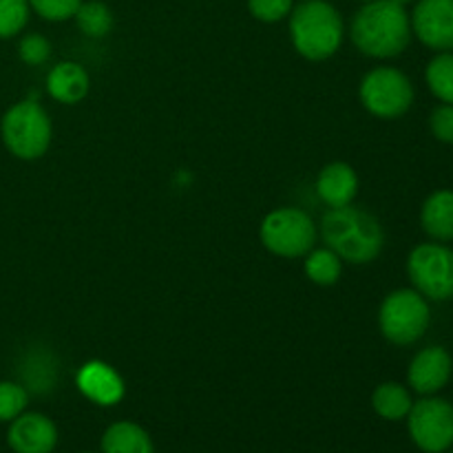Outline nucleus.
<instances>
[{
  "instance_id": "obj_1",
  "label": "nucleus",
  "mask_w": 453,
  "mask_h": 453,
  "mask_svg": "<svg viewBox=\"0 0 453 453\" xmlns=\"http://www.w3.org/2000/svg\"><path fill=\"white\" fill-rule=\"evenodd\" d=\"M349 38L363 56L376 60L401 56L411 42L410 13L394 0H370L354 13Z\"/></svg>"
},
{
  "instance_id": "obj_2",
  "label": "nucleus",
  "mask_w": 453,
  "mask_h": 453,
  "mask_svg": "<svg viewBox=\"0 0 453 453\" xmlns=\"http://www.w3.org/2000/svg\"><path fill=\"white\" fill-rule=\"evenodd\" d=\"M323 242L332 252L354 265H365L379 259L385 246V230L372 212L348 203L330 208L321 221Z\"/></svg>"
},
{
  "instance_id": "obj_3",
  "label": "nucleus",
  "mask_w": 453,
  "mask_h": 453,
  "mask_svg": "<svg viewBox=\"0 0 453 453\" xmlns=\"http://www.w3.org/2000/svg\"><path fill=\"white\" fill-rule=\"evenodd\" d=\"M345 25L339 9L326 0H303L290 12V40L305 60L321 62L343 44Z\"/></svg>"
},
{
  "instance_id": "obj_4",
  "label": "nucleus",
  "mask_w": 453,
  "mask_h": 453,
  "mask_svg": "<svg viewBox=\"0 0 453 453\" xmlns=\"http://www.w3.org/2000/svg\"><path fill=\"white\" fill-rule=\"evenodd\" d=\"M3 142L9 153L25 162L40 159L51 144L53 127L47 111L35 100H22L13 104L3 118Z\"/></svg>"
},
{
  "instance_id": "obj_5",
  "label": "nucleus",
  "mask_w": 453,
  "mask_h": 453,
  "mask_svg": "<svg viewBox=\"0 0 453 453\" xmlns=\"http://www.w3.org/2000/svg\"><path fill=\"white\" fill-rule=\"evenodd\" d=\"M432 323L429 301L414 288H401L385 296L379 310L380 334L394 345H411L425 336Z\"/></svg>"
},
{
  "instance_id": "obj_6",
  "label": "nucleus",
  "mask_w": 453,
  "mask_h": 453,
  "mask_svg": "<svg viewBox=\"0 0 453 453\" xmlns=\"http://www.w3.org/2000/svg\"><path fill=\"white\" fill-rule=\"evenodd\" d=\"M261 243L265 250L283 259L305 257L317 242V226L312 217L301 208H277L268 212L259 228Z\"/></svg>"
},
{
  "instance_id": "obj_7",
  "label": "nucleus",
  "mask_w": 453,
  "mask_h": 453,
  "mask_svg": "<svg viewBox=\"0 0 453 453\" xmlns=\"http://www.w3.org/2000/svg\"><path fill=\"white\" fill-rule=\"evenodd\" d=\"M414 84L403 71L394 66H376L363 75L358 97L374 118H403L414 104Z\"/></svg>"
},
{
  "instance_id": "obj_8",
  "label": "nucleus",
  "mask_w": 453,
  "mask_h": 453,
  "mask_svg": "<svg viewBox=\"0 0 453 453\" xmlns=\"http://www.w3.org/2000/svg\"><path fill=\"white\" fill-rule=\"evenodd\" d=\"M407 277L427 301L453 299V250L447 243H420L407 257Z\"/></svg>"
},
{
  "instance_id": "obj_9",
  "label": "nucleus",
  "mask_w": 453,
  "mask_h": 453,
  "mask_svg": "<svg viewBox=\"0 0 453 453\" xmlns=\"http://www.w3.org/2000/svg\"><path fill=\"white\" fill-rule=\"evenodd\" d=\"M414 445L425 453H445L453 445V405L445 398L423 396L407 414Z\"/></svg>"
},
{
  "instance_id": "obj_10",
  "label": "nucleus",
  "mask_w": 453,
  "mask_h": 453,
  "mask_svg": "<svg viewBox=\"0 0 453 453\" xmlns=\"http://www.w3.org/2000/svg\"><path fill=\"white\" fill-rule=\"evenodd\" d=\"M411 34L432 51H453V0H416Z\"/></svg>"
},
{
  "instance_id": "obj_11",
  "label": "nucleus",
  "mask_w": 453,
  "mask_h": 453,
  "mask_svg": "<svg viewBox=\"0 0 453 453\" xmlns=\"http://www.w3.org/2000/svg\"><path fill=\"white\" fill-rule=\"evenodd\" d=\"M453 374V358L442 345L420 349L410 363L407 383L420 396H434L447 388Z\"/></svg>"
},
{
  "instance_id": "obj_12",
  "label": "nucleus",
  "mask_w": 453,
  "mask_h": 453,
  "mask_svg": "<svg viewBox=\"0 0 453 453\" xmlns=\"http://www.w3.org/2000/svg\"><path fill=\"white\" fill-rule=\"evenodd\" d=\"M7 442L16 453H51L58 445V429L44 414L22 411L12 420Z\"/></svg>"
},
{
  "instance_id": "obj_13",
  "label": "nucleus",
  "mask_w": 453,
  "mask_h": 453,
  "mask_svg": "<svg viewBox=\"0 0 453 453\" xmlns=\"http://www.w3.org/2000/svg\"><path fill=\"white\" fill-rule=\"evenodd\" d=\"M78 389L97 405L111 407L124 398V380L102 361H91L78 372Z\"/></svg>"
},
{
  "instance_id": "obj_14",
  "label": "nucleus",
  "mask_w": 453,
  "mask_h": 453,
  "mask_svg": "<svg viewBox=\"0 0 453 453\" xmlns=\"http://www.w3.org/2000/svg\"><path fill=\"white\" fill-rule=\"evenodd\" d=\"M317 195L326 206L341 208L354 203L358 195V175L349 164L332 162L319 173Z\"/></svg>"
},
{
  "instance_id": "obj_15",
  "label": "nucleus",
  "mask_w": 453,
  "mask_h": 453,
  "mask_svg": "<svg viewBox=\"0 0 453 453\" xmlns=\"http://www.w3.org/2000/svg\"><path fill=\"white\" fill-rule=\"evenodd\" d=\"M91 78L78 62H60L47 75V91L60 104H78L87 97Z\"/></svg>"
},
{
  "instance_id": "obj_16",
  "label": "nucleus",
  "mask_w": 453,
  "mask_h": 453,
  "mask_svg": "<svg viewBox=\"0 0 453 453\" xmlns=\"http://www.w3.org/2000/svg\"><path fill=\"white\" fill-rule=\"evenodd\" d=\"M420 226L432 242H453V190H434L420 208Z\"/></svg>"
},
{
  "instance_id": "obj_17",
  "label": "nucleus",
  "mask_w": 453,
  "mask_h": 453,
  "mask_svg": "<svg viewBox=\"0 0 453 453\" xmlns=\"http://www.w3.org/2000/svg\"><path fill=\"white\" fill-rule=\"evenodd\" d=\"M102 453H155V447L144 427L131 420H119L102 436Z\"/></svg>"
},
{
  "instance_id": "obj_18",
  "label": "nucleus",
  "mask_w": 453,
  "mask_h": 453,
  "mask_svg": "<svg viewBox=\"0 0 453 453\" xmlns=\"http://www.w3.org/2000/svg\"><path fill=\"white\" fill-rule=\"evenodd\" d=\"M411 405H414V401H411L410 389L401 383H394V380L380 383L372 394V407L385 420L407 418Z\"/></svg>"
},
{
  "instance_id": "obj_19",
  "label": "nucleus",
  "mask_w": 453,
  "mask_h": 453,
  "mask_svg": "<svg viewBox=\"0 0 453 453\" xmlns=\"http://www.w3.org/2000/svg\"><path fill=\"white\" fill-rule=\"evenodd\" d=\"M305 274L317 286H334L343 274V261L330 248H312L305 255Z\"/></svg>"
},
{
  "instance_id": "obj_20",
  "label": "nucleus",
  "mask_w": 453,
  "mask_h": 453,
  "mask_svg": "<svg viewBox=\"0 0 453 453\" xmlns=\"http://www.w3.org/2000/svg\"><path fill=\"white\" fill-rule=\"evenodd\" d=\"M73 18L78 22V29L88 38H104L115 25L113 12L109 9V4L100 3V0H87V3L82 0Z\"/></svg>"
},
{
  "instance_id": "obj_21",
  "label": "nucleus",
  "mask_w": 453,
  "mask_h": 453,
  "mask_svg": "<svg viewBox=\"0 0 453 453\" xmlns=\"http://www.w3.org/2000/svg\"><path fill=\"white\" fill-rule=\"evenodd\" d=\"M425 82L442 104H453V51L436 53L429 60L425 69Z\"/></svg>"
},
{
  "instance_id": "obj_22",
  "label": "nucleus",
  "mask_w": 453,
  "mask_h": 453,
  "mask_svg": "<svg viewBox=\"0 0 453 453\" xmlns=\"http://www.w3.org/2000/svg\"><path fill=\"white\" fill-rule=\"evenodd\" d=\"M25 380L31 389L35 392H44V389H51L56 383V363H53V354L47 352H34L27 357L25 363Z\"/></svg>"
},
{
  "instance_id": "obj_23",
  "label": "nucleus",
  "mask_w": 453,
  "mask_h": 453,
  "mask_svg": "<svg viewBox=\"0 0 453 453\" xmlns=\"http://www.w3.org/2000/svg\"><path fill=\"white\" fill-rule=\"evenodd\" d=\"M29 0H0V38H13L29 20Z\"/></svg>"
},
{
  "instance_id": "obj_24",
  "label": "nucleus",
  "mask_w": 453,
  "mask_h": 453,
  "mask_svg": "<svg viewBox=\"0 0 453 453\" xmlns=\"http://www.w3.org/2000/svg\"><path fill=\"white\" fill-rule=\"evenodd\" d=\"M29 392L20 383L0 380V423H12L27 410Z\"/></svg>"
},
{
  "instance_id": "obj_25",
  "label": "nucleus",
  "mask_w": 453,
  "mask_h": 453,
  "mask_svg": "<svg viewBox=\"0 0 453 453\" xmlns=\"http://www.w3.org/2000/svg\"><path fill=\"white\" fill-rule=\"evenodd\" d=\"M82 0H29V7L49 22H62L75 16Z\"/></svg>"
},
{
  "instance_id": "obj_26",
  "label": "nucleus",
  "mask_w": 453,
  "mask_h": 453,
  "mask_svg": "<svg viewBox=\"0 0 453 453\" xmlns=\"http://www.w3.org/2000/svg\"><path fill=\"white\" fill-rule=\"evenodd\" d=\"M292 7H295V0H248L252 18H257L259 22H268V25L290 16Z\"/></svg>"
},
{
  "instance_id": "obj_27",
  "label": "nucleus",
  "mask_w": 453,
  "mask_h": 453,
  "mask_svg": "<svg viewBox=\"0 0 453 453\" xmlns=\"http://www.w3.org/2000/svg\"><path fill=\"white\" fill-rule=\"evenodd\" d=\"M20 60L29 66H40L51 56V42L40 34H27L18 44Z\"/></svg>"
},
{
  "instance_id": "obj_28",
  "label": "nucleus",
  "mask_w": 453,
  "mask_h": 453,
  "mask_svg": "<svg viewBox=\"0 0 453 453\" xmlns=\"http://www.w3.org/2000/svg\"><path fill=\"white\" fill-rule=\"evenodd\" d=\"M429 131L441 144L453 146V104H438L429 115Z\"/></svg>"
},
{
  "instance_id": "obj_29",
  "label": "nucleus",
  "mask_w": 453,
  "mask_h": 453,
  "mask_svg": "<svg viewBox=\"0 0 453 453\" xmlns=\"http://www.w3.org/2000/svg\"><path fill=\"white\" fill-rule=\"evenodd\" d=\"M394 3H398V4H403V7H405V4H411V3H416V0H394Z\"/></svg>"
},
{
  "instance_id": "obj_30",
  "label": "nucleus",
  "mask_w": 453,
  "mask_h": 453,
  "mask_svg": "<svg viewBox=\"0 0 453 453\" xmlns=\"http://www.w3.org/2000/svg\"><path fill=\"white\" fill-rule=\"evenodd\" d=\"M361 3H370V0H361Z\"/></svg>"
},
{
  "instance_id": "obj_31",
  "label": "nucleus",
  "mask_w": 453,
  "mask_h": 453,
  "mask_svg": "<svg viewBox=\"0 0 453 453\" xmlns=\"http://www.w3.org/2000/svg\"><path fill=\"white\" fill-rule=\"evenodd\" d=\"M451 453H453V451H451Z\"/></svg>"
}]
</instances>
